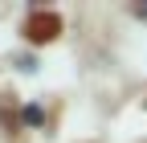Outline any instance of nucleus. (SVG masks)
Returning a JSON list of instances; mask_svg holds the SVG:
<instances>
[{"label": "nucleus", "instance_id": "nucleus-1", "mask_svg": "<svg viewBox=\"0 0 147 143\" xmlns=\"http://www.w3.org/2000/svg\"><path fill=\"white\" fill-rule=\"evenodd\" d=\"M57 33H61V16L57 12H33L29 21H25V37L33 45H49Z\"/></svg>", "mask_w": 147, "mask_h": 143}]
</instances>
